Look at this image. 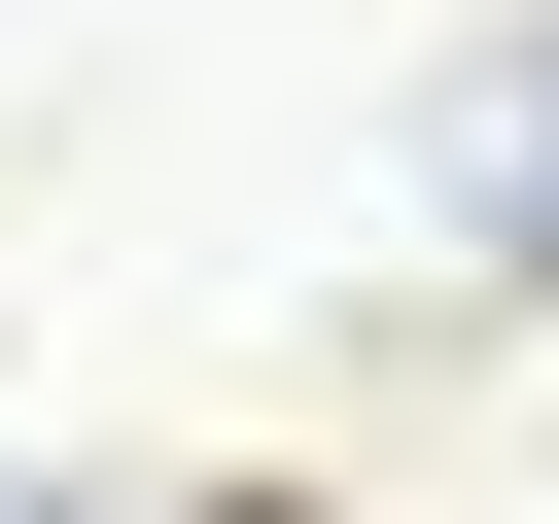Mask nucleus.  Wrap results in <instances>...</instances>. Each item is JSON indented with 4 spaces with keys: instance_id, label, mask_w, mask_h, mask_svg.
<instances>
[{
    "instance_id": "obj_1",
    "label": "nucleus",
    "mask_w": 559,
    "mask_h": 524,
    "mask_svg": "<svg viewBox=\"0 0 559 524\" xmlns=\"http://www.w3.org/2000/svg\"><path fill=\"white\" fill-rule=\"evenodd\" d=\"M454 210H489V245H524V279H559V35H524V70H489V140H454Z\"/></svg>"
},
{
    "instance_id": "obj_2",
    "label": "nucleus",
    "mask_w": 559,
    "mask_h": 524,
    "mask_svg": "<svg viewBox=\"0 0 559 524\" xmlns=\"http://www.w3.org/2000/svg\"><path fill=\"white\" fill-rule=\"evenodd\" d=\"M0 524H35V489H0Z\"/></svg>"
}]
</instances>
